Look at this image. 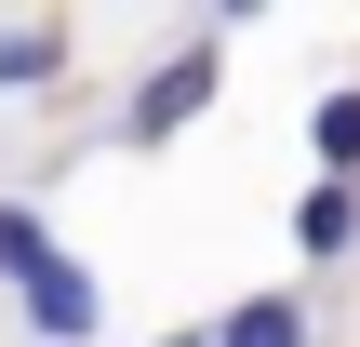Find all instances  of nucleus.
<instances>
[{"instance_id":"obj_1","label":"nucleus","mask_w":360,"mask_h":347,"mask_svg":"<svg viewBox=\"0 0 360 347\" xmlns=\"http://www.w3.org/2000/svg\"><path fill=\"white\" fill-rule=\"evenodd\" d=\"M214 80H227V67H214V40H187L174 67H147V80H134V107H120V147H174V134L214 107Z\"/></svg>"},{"instance_id":"obj_4","label":"nucleus","mask_w":360,"mask_h":347,"mask_svg":"<svg viewBox=\"0 0 360 347\" xmlns=\"http://www.w3.org/2000/svg\"><path fill=\"white\" fill-rule=\"evenodd\" d=\"M294 241H307V267H347V254H360V187L321 174V187L294 201Z\"/></svg>"},{"instance_id":"obj_3","label":"nucleus","mask_w":360,"mask_h":347,"mask_svg":"<svg viewBox=\"0 0 360 347\" xmlns=\"http://www.w3.org/2000/svg\"><path fill=\"white\" fill-rule=\"evenodd\" d=\"M200 334H214V347H321V294H294V281H281V294H240V308H214Z\"/></svg>"},{"instance_id":"obj_5","label":"nucleus","mask_w":360,"mask_h":347,"mask_svg":"<svg viewBox=\"0 0 360 347\" xmlns=\"http://www.w3.org/2000/svg\"><path fill=\"white\" fill-rule=\"evenodd\" d=\"M307 147H321V174H334V187H360V80H334V94L307 107Z\"/></svg>"},{"instance_id":"obj_6","label":"nucleus","mask_w":360,"mask_h":347,"mask_svg":"<svg viewBox=\"0 0 360 347\" xmlns=\"http://www.w3.org/2000/svg\"><path fill=\"white\" fill-rule=\"evenodd\" d=\"M40 267H53V214H40V201H0V294L40 281Z\"/></svg>"},{"instance_id":"obj_8","label":"nucleus","mask_w":360,"mask_h":347,"mask_svg":"<svg viewBox=\"0 0 360 347\" xmlns=\"http://www.w3.org/2000/svg\"><path fill=\"white\" fill-rule=\"evenodd\" d=\"M160 347H214V334H160Z\"/></svg>"},{"instance_id":"obj_7","label":"nucleus","mask_w":360,"mask_h":347,"mask_svg":"<svg viewBox=\"0 0 360 347\" xmlns=\"http://www.w3.org/2000/svg\"><path fill=\"white\" fill-rule=\"evenodd\" d=\"M27 80H67V27H0V94Z\"/></svg>"},{"instance_id":"obj_2","label":"nucleus","mask_w":360,"mask_h":347,"mask_svg":"<svg viewBox=\"0 0 360 347\" xmlns=\"http://www.w3.org/2000/svg\"><path fill=\"white\" fill-rule=\"evenodd\" d=\"M13 321H27L40 347H94V334H107V294H94L80 254H53L40 281H13Z\"/></svg>"}]
</instances>
